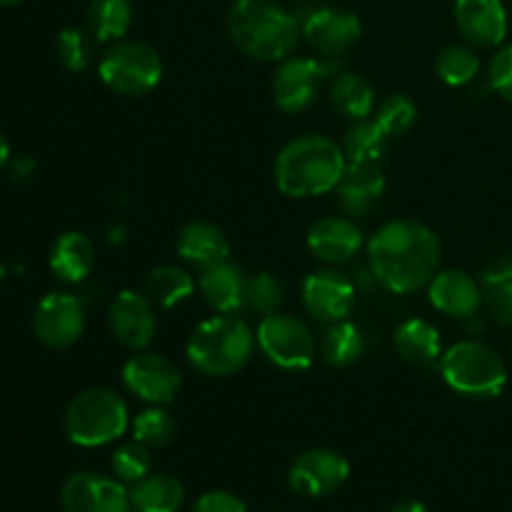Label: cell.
<instances>
[{"mask_svg": "<svg viewBox=\"0 0 512 512\" xmlns=\"http://www.w3.org/2000/svg\"><path fill=\"white\" fill-rule=\"evenodd\" d=\"M88 25L90 35L98 43L125 40L133 25V3L130 0H90Z\"/></svg>", "mask_w": 512, "mask_h": 512, "instance_id": "obj_27", "label": "cell"}, {"mask_svg": "<svg viewBox=\"0 0 512 512\" xmlns=\"http://www.w3.org/2000/svg\"><path fill=\"white\" fill-rule=\"evenodd\" d=\"M285 300V288L273 273L260 270L253 278H248V293H245V305H250L258 313L270 315L278 313V308Z\"/></svg>", "mask_w": 512, "mask_h": 512, "instance_id": "obj_37", "label": "cell"}, {"mask_svg": "<svg viewBox=\"0 0 512 512\" xmlns=\"http://www.w3.org/2000/svg\"><path fill=\"white\" fill-rule=\"evenodd\" d=\"M8 160H10V145H8V140H5V135L0 133V170L8 165Z\"/></svg>", "mask_w": 512, "mask_h": 512, "instance_id": "obj_42", "label": "cell"}, {"mask_svg": "<svg viewBox=\"0 0 512 512\" xmlns=\"http://www.w3.org/2000/svg\"><path fill=\"white\" fill-rule=\"evenodd\" d=\"M83 330V300L73 293H48L33 313V333L45 348H70L73 343H78Z\"/></svg>", "mask_w": 512, "mask_h": 512, "instance_id": "obj_13", "label": "cell"}, {"mask_svg": "<svg viewBox=\"0 0 512 512\" xmlns=\"http://www.w3.org/2000/svg\"><path fill=\"white\" fill-rule=\"evenodd\" d=\"M350 478V463L345 455L330 448H310L293 460L288 470V485L300 498H328L338 493Z\"/></svg>", "mask_w": 512, "mask_h": 512, "instance_id": "obj_10", "label": "cell"}, {"mask_svg": "<svg viewBox=\"0 0 512 512\" xmlns=\"http://www.w3.org/2000/svg\"><path fill=\"white\" fill-rule=\"evenodd\" d=\"M110 330L115 338L130 350H145L155 338L158 318L155 308L145 295L135 290H120L110 303Z\"/></svg>", "mask_w": 512, "mask_h": 512, "instance_id": "obj_16", "label": "cell"}, {"mask_svg": "<svg viewBox=\"0 0 512 512\" xmlns=\"http://www.w3.org/2000/svg\"><path fill=\"white\" fill-rule=\"evenodd\" d=\"M308 248L323 263H345L363 248V233L350 218L330 215L310 225Z\"/></svg>", "mask_w": 512, "mask_h": 512, "instance_id": "obj_19", "label": "cell"}, {"mask_svg": "<svg viewBox=\"0 0 512 512\" xmlns=\"http://www.w3.org/2000/svg\"><path fill=\"white\" fill-rule=\"evenodd\" d=\"M23 3V0H0V8H8V5H18Z\"/></svg>", "mask_w": 512, "mask_h": 512, "instance_id": "obj_43", "label": "cell"}, {"mask_svg": "<svg viewBox=\"0 0 512 512\" xmlns=\"http://www.w3.org/2000/svg\"><path fill=\"white\" fill-rule=\"evenodd\" d=\"M175 433H178V423L163 405H153L133 420V438L148 448H165L173 443Z\"/></svg>", "mask_w": 512, "mask_h": 512, "instance_id": "obj_33", "label": "cell"}, {"mask_svg": "<svg viewBox=\"0 0 512 512\" xmlns=\"http://www.w3.org/2000/svg\"><path fill=\"white\" fill-rule=\"evenodd\" d=\"M95 268V245L85 233L70 230L55 240L50 250V270L63 283H80Z\"/></svg>", "mask_w": 512, "mask_h": 512, "instance_id": "obj_23", "label": "cell"}, {"mask_svg": "<svg viewBox=\"0 0 512 512\" xmlns=\"http://www.w3.org/2000/svg\"><path fill=\"white\" fill-rule=\"evenodd\" d=\"M368 263L378 283L390 293H418L438 273L440 238L418 220H390L370 235Z\"/></svg>", "mask_w": 512, "mask_h": 512, "instance_id": "obj_1", "label": "cell"}, {"mask_svg": "<svg viewBox=\"0 0 512 512\" xmlns=\"http://www.w3.org/2000/svg\"><path fill=\"white\" fill-rule=\"evenodd\" d=\"M490 88L512 105V43L500 48L490 60Z\"/></svg>", "mask_w": 512, "mask_h": 512, "instance_id": "obj_38", "label": "cell"}, {"mask_svg": "<svg viewBox=\"0 0 512 512\" xmlns=\"http://www.w3.org/2000/svg\"><path fill=\"white\" fill-rule=\"evenodd\" d=\"M390 135L378 125V120H355L343 138V153L348 163L380 165L388 155Z\"/></svg>", "mask_w": 512, "mask_h": 512, "instance_id": "obj_28", "label": "cell"}, {"mask_svg": "<svg viewBox=\"0 0 512 512\" xmlns=\"http://www.w3.org/2000/svg\"><path fill=\"white\" fill-rule=\"evenodd\" d=\"M300 33L313 50L325 58H338L353 50L363 35V23L353 10L338 5H320L300 20Z\"/></svg>", "mask_w": 512, "mask_h": 512, "instance_id": "obj_11", "label": "cell"}, {"mask_svg": "<svg viewBox=\"0 0 512 512\" xmlns=\"http://www.w3.org/2000/svg\"><path fill=\"white\" fill-rule=\"evenodd\" d=\"M440 375L450 390L470 400H493L508 385L505 360L493 345L460 340L440 355Z\"/></svg>", "mask_w": 512, "mask_h": 512, "instance_id": "obj_5", "label": "cell"}, {"mask_svg": "<svg viewBox=\"0 0 512 512\" xmlns=\"http://www.w3.org/2000/svg\"><path fill=\"white\" fill-rule=\"evenodd\" d=\"M340 70L338 63L318 58H290L280 60L270 80V95L283 113H303L318 100L325 80Z\"/></svg>", "mask_w": 512, "mask_h": 512, "instance_id": "obj_8", "label": "cell"}, {"mask_svg": "<svg viewBox=\"0 0 512 512\" xmlns=\"http://www.w3.org/2000/svg\"><path fill=\"white\" fill-rule=\"evenodd\" d=\"M178 255L198 268H210L223 263L230 255V240L215 223L208 220H190L178 233Z\"/></svg>", "mask_w": 512, "mask_h": 512, "instance_id": "obj_22", "label": "cell"}, {"mask_svg": "<svg viewBox=\"0 0 512 512\" xmlns=\"http://www.w3.org/2000/svg\"><path fill=\"white\" fill-rule=\"evenodd\" d=\"M338 203L350 215H368L380 203L385 193V175L380 165L373 163H348L338 188Z\"/></svg>", "mask_w": 512, "mask_h": 512, "instance_id": "obj_20", "label": "cell"}, {"mask_svg": "<svg viewBox=\"0 0 512 512\" xmlns=\"http://www.w3.org/2000/svg\"><path fill=\"white\" fill-rule=\"evenodd\" d=\"M330 103L350 120H365L375 110V88L353 70H338L330 78Z\"/></svg>", "mask_w": 512, "mask_h": 512, "instance_id": "obj_26", "label": "cell"}, {"mask_svg": "<svg viewBox=\"0 0 512 512\" xmlns=\"http://www.w3.org/2000/svg\"><path fill=\"white\" fill-rule=\"evenodd\" d=\"M123 383L125 388L140 400L150 405H168L178 395L180 370L170 358L160 353H138L123 365Z\"/></svg>", "mask_w": 512, "mask_h": 512, "instance_id": "obj_14", "label": "cell"}, {"mask_svg": "<svg viewBox=\"0 0 512 512\" xmlns=\"http://www.w3.org/2000/svg\"><path fill=\"white\" fill-rule=\"evenodd\" d=\"M428 298L430 305L448 318H473L483 305V288L470 273L450 268L435 273L428 285Z\"/></svg>", "mask_w": 512, "mask_h": 512, "instance_id": "obj_18", "label": "cell"}, {"mask_svg": "<svg viewBox=\"0 0 512 512\" xmlns=\"http://www.w3.org/2000/svg\"><path fill=\"white\" fill-rule=\"evenodd\" d=\"M98 75L113 93L140 98L163 80V58L143 40H118L100 58Z\"/></svg>", "mask_w": 512, "mask_h": 512, "instance_id": "obj_7", "label": "cell"}, {"mask_svg": "<svg viewBox=\"0 0 512 512\" xmlns=\"http://www.w3.org/2000/svg\"><path fill=\"white\" fill-rule=\"evenodd\" d=\"M255 348V333L243 318L220 313L203 320L190 333L185 353L190 365L208 378H228L248 365Z\"/></svg>", "mask_w": 512, "mask_h": 512, "instance_id": "obj_4", "label": "cell"}, {"mask_svg": "<svg viewBox=\"0 0 512 512\" xmlns=\"http://www.w3.org/2000/svg\"><path fill=\"white\" fill-rule=\"evenodd\" d=\"M348 168L343 145L320 133L290 140L275 160V185L288 198H315L338 188Z\"/></svg>", "mask_w": 512, "mask_h": 512, "instance_id": "obj_2", "label": "cell"}, {"mask_svg": "<svg viewBox=\"0 0 512 512\" xmlns=\"http://www.w3.org/2000/svg\"><path fill=\"white\" fill-rule=\"evenodd\" d=\"M303 305L320 323H338L353 313L355 285L335 270H315L303 280Z\"/></svg>", "mask_w": 512, "mask_h": 512, "instance_id": "obj_15", "label": "cell"}, {"mask_svg": "<svg viewBox=\"0 0 512 512\" xmlns=\"http://www.w3.org/2000/svg\"><path fill=\"white\" fill-rule=\"evenodd\" d=\"M60 505L63 512H133L125 483L93 470H80L65 480Z\"/></svg>", "mask_w": 512, "mask_h": 512, "instance_id": "obj_12", "label": "cell"}, {"mask_svg": "<svg viewBox=\"0 0 512 512\" xmlns=\"http://www.w3.org/2000/svg\"><path fill=\"white\" fill-rule=\"evenodd\" d=\"M190 512H248V505L228 490H210L200 495Z\"/></svg>", "mask_w": 512, "mask_h": 512, "instance_id": "obj_39", "label": "cell"}, {"mask_svg": "<svg viewBox=\"0 0 512 512\" xmlns=\"http://www.w3.org/2000/svg\"><path fill=\"white\" fill-rule=\"evenodd\" d=\"M390 512H430V510L425 508L423 503H418V500H405V503L393 505Z\"/></svg>", "mask_w": 512, "mask_h": 512, "instance_id": "obj_41", "label": "cell"}, {"mask_svg": "<svg viewBox=\"0 0 512 512\" xmlns=\"http://www.w3.org/2000/svg\"><path fill=\"white\" fill-rule=\"evenodd\" d=\"M225 25L235 48L263 63L290 58L303 35L300 20L275 0H235Z\"/></svg>", "mask_w": 512, "mask_h": 512, "instance_id": "obj_3", "label": "cell"}, {"mask_svg": "<svg viewBox=\"0 0 512 512\" xmlns=\"http://www.w3.org/2000/svg\"><path fill=\"white\" fill-rule=\"evenodd\" d=\"M93 40L88 33L80 28H63L55 40V53L60 63L73 73H83L93 63Z\"/></svg>", "mask_w": 512, "mask_h": 512, "instance_id": "obj_36", "label": "cell"}, {"mask_svg": "<svg viewBox=\"0 0 512 512\" xmlns=\"http://www.w3.org/2000/svg\"><path fill=\"white\" fill-rule=\"evenodd\" d=\"M435 73L445 85H460L473 83L475 75L480 73V58L470 45H448L435 58Z\"/></svg>", "mask_w": 512, "mask_h": 512, "instance_id": "obj_32", "label": "cell"}, {"mask_svg": "<svg viewBox=\"0 0 512 512\" xmlns=\"http://www.w3.org/2000/svg\"><path fill=\"white\" fill-rule=\"evenodd\" d=\"M198 288L215 313H238L245 305L248 278H245L243 268H238L230 260H223V263L203 268L198 278Z\"/></svg>", "mask_w": 512, "mask_h": 512, "instance_id": "obj_21", "label": "cell"}, {"mask_svg": "<svg viewBox=\"0 0 512 512\" xmlns=\"http://www.w3.org/2000/svg\"><path fill=\"white\" fill-rule=\"evenodd\" d=\"M483 303L500 325H512V263H495L480 275Z\"/></svg>", "mask_w": 512, "mask_h": 512, "instance_id": "obj_31", "label": "cell"}, {"mask_svg": "<svg viewBox=\"0 0 512 512\" xmlns=\"http://www.w3.org/2000/svg\"><path fill=\"white\" fill-rule=\"evenodd\" d=\"M148 293L160 308L170 310L175 308V305L190 300V295L195 293V280L193 275L185 273L183 268H175V265H160V268L150 270Z\"/></svg>", "mask_w": 512, "mask_h": 512, "instance_id": "obj_30", "label": "cell"}, {"mask_svg": "<svg viewBox=\"0 0 512 512\" xmlns=\"http://www.w3.org/2000/svg\"><path fill=\"white\" fill-rule=\"evenodd\" d=\"M380 128L395 138V135H405L415 123H418V105L410 95L393 93L388 98L380 100L378 115H375Z\"/></svg>", "mask_w": 512, "mask_h": 512, "instance_id": "obj_35", "label": "cell"}, {"mask_svg": "<svg viewBox=\"0 0 512 512\" xmlns=\"http://www.w3.org/2000/svg\"><path fill=\"white\" fill-rule=\"evenodd\" d=\"M365 353V338L363 330L358 325L348 323V320H338L330 323L320 338V355L333 368H350L358 363Z\"/></svg>", "mask_w": 512, "mask_h": 512, "instance_id": "obj_29", "label": "cell"}, {"mask_svg": "<svg viewBox=\"0 0 512 512\" xmlns=\"http://www.w3.org/2000/svg\"><path fill=\"white\" fill-rule=\"evenodd\" d=\"M185 503V485L173 473H150L130 488L133 512H178Z\"/></svg>", "mask_w": 512, "mask_h": 512, "instance_id": "obj_24", "label": "cell"}, {"mask_svg": "<svg viewBox=\"0 0 512 512\" xmlns=\"http://www.w3.org/2000/svg\"><path fill=\"white\" fill-rule=\"evenodd\" d=\"M258 345L265 358L283 370H305L315 360V338L308 325L288 313H270L258 325Z\"/></svg>", "mask_w": 512, "mask_h": 512, "instance_id": "obj_9", "label": "cell"}, {"mask_svg": "<svg viewBox=\"0 0 512 512\" xmlns=\"http://www.w3.org/2000/svg\"><path fill=\"white\" fill-rule=\"evenodd\" d=\"M110 468H113V475L120 483L135 485L145 475H150V470H153V455H150L148 445L133 440V443H125L113 450V455H110Z\"/></svg>", "mask_w": 512, "mask_h": 512, "instance_id": "obj_34", "label": "cell"}, {"mask_svg": "<svg viewBox=\"0 0 512 512\" xmlns=\"http://www.w3.org/2000/svg\"><path fill=\"white\" fill-rule=\"evenodd\" d=\"M455 25L475 48H495L508 35V10L503 0H455Z\"/></svg>", "mask_w": 512, "mask_h": 512, "instance_id": "obj_17", "label": "cell"}, {"mask_svg": "<svg viewBox=\"0 0 512 512\" xmlns=\"http://www.w3.org/2000/svg\"><path fill=\"white\" fill-rule=\"evenodd\" d=\"M395 350L413 365H430L443 355L440 330L423 318H410L398 325L393 335Z\"/></svg>", "mask_w": 512, "mask_h": 512, "instance_id": "obj_25", "label": "cell"}, {"mask_svg": "<svg viewBox=\"0 0 512 512\" xmlns=\"http://www.w3.org/2000/svg\"><path fill=\"white\" fill-rule=\"evenodd\" d=\"M128 405L113 388H88L75 395L63 415L65 435L80 448H100L128 430Z\"/></svg>", "mask_w": 512, "mask_h": 512, "instance_id": "obj_6", "label": "cell"}, {"mask_svg": "<svg viewBox=\"0 0 512 512\" xmlns=\"http://www.w3.org/2000/svg\"><path fill=\"white\" fill-rule=\"evenodd\" d=\"M33 170H35L33 160L20 158V160H15V163H13V178H18V180L30 178V175H33Z\"/></svg>", "mask_w": 512, "mask_h": 512, "instance_id": "obj_40", "label": "cell"}]
</instances>
